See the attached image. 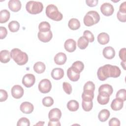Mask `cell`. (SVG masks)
Returning <instances> with one entry per match:
<instances>
[{
	"mask_svg": "<svg viewBox=\"0 0 126 126\" xmlns=\"http://www.w3.org/2000/svg\"><path fill=\"white\" fill-rule=\"evenodd\" d=\"M121 73V70L117 66L106 64L98 69L97 76L99 80L105 81L109 77L117 78Z\"/></svg>",
	"mask_w": 126,
	"mask_h": 126,
	"instance_id": "1",
	"label": "cell"
},
{
	"mask_svg": "<svg viewBox=\"0 0 126 126\" xmlns=\"http://www.w3.org/2000/svg\"><path fill=\"white\" fill-rule=\"evenodd\" d=\"M11 58L19 65L25 64L28 61V56L18 48H14L10 52Z\"/></svg>",
	"mask_w": 126,
	"mask_h": 126,
	"instance_id": "2",
	"label": "cell"
},
{
	"mask_svg": "<svg viewBox=\"0 0 126 126\" xmlns=\"http://www.w3.org/2000/svg\"><path fill=\"white\" fill-rule=\"evenodd\" d=\"M45 12L47 16L54 21H61L63 17V14L58 10L57 7L52 4L47 5Z\"/></svg>",
	"mask_w": 126,
	"mask_h": 126,
	"instance_id": "3",
	"label": "cell"
},
{
	"mask_svg": "<svg viewBox=\"0 0 126 126\" xmlns=\"http://www.w3.org/2000/svg\"><path fill=\"white\" fill-rule=\"evenodd\" d=\"M100 20V16L96 11H89L85 15L83 22L85 26L90 27L97 24Z\"/></svg>",
	"mask_w": 126,
	"mask_h": 126,
	"instance_id": "4",
	"label": "cell"
},
{
	"mask_svg": "<svg viewBox=\"0 0 126 126\" xmlns=\"http://www.w3.org/2000/svg\"><path fill=\"white\" fill-rule=\"evenodd\" d=\"M26 9L27 12L30 14H37L42 11L43 5L39 1H29L26 3Z\"/></svg>",
	"mask_w": 126,
	"mask_h": 126,
	"instance_id": "5",
	"label": "cell"
},
{
	"mask_svg": "<svg viewBox=\"0 0 126 126\" xmlns=\"http://www.w3.org/2000/svg\"><path fill=\"white\" fill-rule=\"evenodd\" d=\"M39 91L43 94H47L50 92L52 88V84L50 81L47 79L41 80L38 84Z\"/></svg>",
	"mask_w": 126,
	"mask_h": 126,
	"instance_id": "6",
	"label": "cell"
},
{
	"mask_svg": "<svg viewBox=\"0 0 126 126\" xmlns=\"http://www.w3.org/2000/svg\"><path fill=\"white\" fill-rule=\"evenodd\" d=\"M101 12L104 16H109L113 14L114 8L113 6L110 3L105 2L100 6Z\"/></svg>",
	"mask_w": 126,
	"mask_h": 126,
	"instance_id": "7",
	"label": "cell"
},
{
	"mask_svg": "<svg viewBox=\"0 0 126 126\" xmlns=\"http://www.w3.org/2000/svg\"><path fill=\"white\" fill-rule=\"evenodd\" d=\"M35 82V78L32 74L28 73L25 75L22 79V84L27 88L32 86Z\"/></svg>",
	"mask_w": 126,
	"mask_h": 126,
	"instance_id": "8",
	"label": "cell"
},
{
	"mask_svg": "<svg viewBox=\"0 0 126 126\" xmlns=\"http://www.w3.org/2000/svg\"><path fill=\"white\" fill-rule=\"evenodd\" d=\"M11 93L12 96L16 99L21 98L24 94L23 88L19 85H16L12 87L11 90Z\"/></svg>",
	"mask_w": 126,
	"mask_h": 126,
	"instance_id": "9",
	"label": "cell"
},
{
	"mask_svg": "<svg viewBox=\"0 0 126 126\" xmlns=\"http://www.w3.org/2000/svg\"><path fill=\"white\" fill-rule=\"evenodd\" d=\"M20 108L21 112L23 113L29 114L32 113L33 111L34 106L31 103L25 101L21 103Z\"/></svg>",
	"mask_w": 126,
	"mask_h": 126,
	"instance_id": "10",
	"label": "cell"
},
{
	"mask_svg": "<svg viewBox=\"0 0 126 126\" xmlns=\"http://www.w3.org/2000/svg\"><path fill=\"white\" fill-rule=\"evenodd\" d=\"M62 116L61 111L57 108L51 109L48 114V118L49 120H59Z\"/></svg>",
	"mask_w": 126,
	"mask_h": 126,
	"instance_id": "11",
	"label": "cell"
},
{
	"mask_svg": "<svg viewBox=\"0 0 126 126\" xmlns=\"http://www.w3.org/2000/svg\"><path fill=\"white\" fill-rule=\"evenodd\" d=\"M8 6L11 11L16 12L21 9L22 4L19 0H10L8 3Z\"/></svg>",
	"mask_w": 126,
	"mask_h": 126,
	"instance_id": "12",
	"label": "cell"
},
{
	"mask_svg": "<svg viewBox=\"0 0 126 126\" xmlns=\"http://www.w3.org/2000/svg\"><path fill=\"white\" fill-rule=\"evenodd\" d=\"M37 36L40 41L46 43L51 40L53 37V34L51 31L46 32H39L37 34Z\"/></svg>",
	"mask_w": 126,
	"mask_h": 126,
	"instance_id": "13",
	"label": "cell"
},
{
	"mask_svg": "<svg viewBox=\"0 0 126 126\" xmlns=\"http://www.w3.org/2000/svg\"><path fill=\"white\" fill-rule=\"evenodd\" d=\"M64 47L66 51L73 52L76 49V41L73 39H68L64 42Z\"/></svg>",
	"mask_w": 126,
	"mask_h": 126,
	"instance_id": "14",
	"label": "cell"
},
{
	"mask_svg": "<svg viewBox=\"0 0 126 126\" xmlns=\"http://www.w3.org/2000/svg\"><path fill=\"white\" fill-rule=\"evenodd\" d=\"M103 55L107 59L110 60L113 59L115 56V51L111 46H107L103 50Z\"/></svg>",
	"mask_w": 126,
	"mask_h": 126,
	"instance_id": "15",
	"label": "cell"
},
{
	"mask_svg": "<svg viewBox=\"0 0 126 126\" xmlns=\"http://www.w3.org/2000/svg\"><path fill=\"white\" fill-rule=\"evenodd\" d=\"M54 60L56 64L58 65H63L66 62L67 57L64 53L59 52L55 55Z\"/></svg>",
	"mask_w": 126,
	"mask_h": 126,
	"instance_id": "16",
	"label": "cell"
},
{
	"mask_svg": "<svg viewBox=\"0 0 126 126\" xmlns=\"http://www.w3.org/2000/svg\"><path fill=\"white\" fill-rule=\"evenodd\" d=\"M98 92L99 93L105 94L110 96L113 92V89L110 85L105 84L101 85L99 87L98 89Z\"/></svg>",
	"mask_w": 126,
	"mask_h": 126,
	"instance_id": "17",
	"label": "cell"
},
{
	"mask_svg": "<svg viewBox=\"0 0 126 126\" xmlns=\"http://www.w3.org/2000/svg\"><path fill=\"white\" fill-rule=\"evenodd\" d=\"M67 75L69 80L73 82L77 81L80 78V73L76 72L71 67L68 68L67 70Z\"/></svg>",
	"mask_w": 126,
	"mask_h": 126,
	"instance_id": "18",
	"label": "cell"
},
{
	"mask_svg": "<svg viewBox=\"0 0 126 126\" xmlns=\"http://www.w3.org/2000/svg\"><path fill=\"white\" fill-rule=\"evenodd\" d=\"M124 101L120 98H116L113 99L111 104V107L114 111H119L122 109L124 105Z\"/></svg>",
	"mask_w": 126,
	"mask_h": 126,
	"instance_id": "19",
	"label": "cell"
},
{
	"mask_svg": "<svg viewBox=\"0 0 126 126\" xmlns=\"http://www.w3.org/2000/svg\"><path fill=\"white\" fill-rule=\"evenodd\" d=\"M64 76V71L61 68H55L51 72V76L55 80H60Z\"/></svg>",
	"mask_w": 126,
	"mask_h": 126,
	"instance_id": "20",
	"label": "cell"
},
{
	"mask_svg": "<svg viewBox=\"0 0 126 126\" xmlns=\"http://www.w3.org/2000/svg\"><path fill=\"white\" fill-rule=\"evenodd\" d=\"M97 39L100 44L105 45L107 44L109 41V35L107 33L102 32L97 35Z\"/></svg>",
	"mask_w": 126,
	"mask_h": 126,
	"instance_id": "21",
	"label": "cell"
},
{
	"mask_svg": "<svg viewBox=\"0 0 126 126\" xmlns=\"http://www.w3.org/2000/svg\"><path fill=\"white\" fill-rule=\"evenodd\" d=\"M10 53L7 50H3L0 53V61L2 63H6L10 60Z\"/></svg>",
	"mask_w": 126,
	"mask_h": 126,
	"instance_id": "22",
	"label": "cell"
},
{
	"mask_svg": "<svg viewBox=\"0 0 126 126\" xmlns=\"http://www.w3.org/2000/svg\"><path fill=\"white\" fill-rule=\"evenodd\" d=\"M110 96L103 93H99L97 97V100L98 103L101 105H105L109 101Z\"/></svg>",
	"mask_w": 126,
	"mask_h": 126,
	"instance_id": "23",
	"label": "cell"
},
{
	"mask_svg": "<svg viewBox=\"0 0 126 126\" xmlns=\"http://www.w3.org/2000/svg\"><path fill=\"white\" fill-rule=\"evenodd\" d=\"M34 71L38 74H41L44 72L46 69L45 64L41 62H37L33 65Z\"/></svg>",
	"mask_w": 126,
	"mask_h": 126,
	"instance_id": "24",
	"label": "cell"
},
{
	"mask_svg": "<svg viewBox=\"0 0 126 126\" xmlns=\"http://www.w3.org/2000/svg\"><path fill=\"white\" fill-rule=\"evenodd\" d=\"M110 116V112L108 110L104 109L101 110L98 113V118L101 122H104L107 121Z\"/></svg>",
	"mask_w": 126,
	"mask_h": 126,
	"instance_id": "25",
	"label": "cell"
},
{
	"mask_svg": "<svg viewBox=\"0 0 126 126\" xmlns=\"http://www.w3.org/2000/svg\"><path fill=\"white\" fill-rule=\"evenodd\" d=\"M68 26L72 30H77L80 27V23L77 19L72 18L68 21Z\"/></svg>",
	"mask_w": 126,
	"mask_h": 126,
	"instance_id": "26",
	"label": "cell"
},
{
	"mask_svg": "<svg viewBox=\"0 0 126 126\" xmlns=\"http://www.w3.org/2000/svg\"><path fill=\"white\" fill-rule=\"evenodd\" d=\"M10 16V12L6 9H3L0 12V23H5L8 21Z\"/></svg>",
	"mask_w": 126,
	"mask_h": 126,
	"instance_id": "27",
	"label": "cell"
},
{
	"mask_svg": "<svg viewBox=\"0 0 126 126\" xmlns=\"http://www.w3.org/2000/svg\"><path fill=\"white\" fill-rule=\"evenodd\" d=\"M79 103L75 100H70L67 103V108L70 111H76L79 109Z\"/></svg>",
	"mask_w": 126,
	"mask_h": 126,
	"instance_id": "28",
	"label": "cell"
},
{
	"mask_svg": "<svg viewBox=\"0 0 126 126\" xmlns=\"http://www.w3.org/2000/svg\"><path fill=\"white\" fill-rule=\"evenodd\" d=\"M71 67L76 72L80 73L84 68V64L81 61H77L74 62Z\"/></svg>",
	"mask_w": 126,
	"mask_h": 126,
	"instance_id": "29",
	"label": "cell"
},
{
	"mask_svg": "<svg viewBox=\"0 0 126 126\" xmlns=\"http://www.w3.org/2000/svg\"><path fill=\"white\" fill-rule=\"evenodd\" d=\"M89 44L88 40L84 36H81L78 40L77 45L80 49H85Z\"/></svg>",
	"mask_w": 126,
	"mask_h": 126,
	"instance_id": "30",
	"label": "cell"
},
{
	"mask_svg": "<svg viewBox=\"0 0 126 126\" xmlns=\"http://www.w3.org/2000/svg\"><path fill=\"white\" fill-rule=\"evenodd\" d=\"M94 97V92L83 91L82 94V100L85 101H92Z\"/></svg>",
	"mask_w": 126,
	"mask_h": 126,
	"instance_id": "31",
	"label": "cell"
},
{
	"mask_svg": "<svg viewBox=\"0 0 126 126\" xmlns=\"http://www.w3.org/2000/svg\"><path fill=\"white\" fill-rule=\"evenodd\" d=\"M51 26L49 23L46 21L41 22L38 25V29L39 32H46L50 31Z\"/></svg>",
	"mask_w": 126,
	"mask_h": 126,
	"instance_id": "32",
	"label": "cell"
},
{
	"mask_svg": "<svg viewBox=\"0 0 126 126\" xmlns=\"http://www.w3.org/2000/svg\"><path fill=\"white\" fill-rule=\"evenodd\" d=\"M8 27L9 31L12 32H17L20 28V24L16 21H12L9 23Z\"/></svg>",
	"mask_w": 126,
	"mask_h": 126,
	"instance_id": "33",
	"label": "cell"
},
{
	"mask_svg": "<svg viewBox=\"0 0 126 126\" xmlns=\"http://www.w3.org/2000/svg\"><path fill=\"white\" fill-rule=\"evenodd\" d=\"M82 106L83 109L86 112H89L92 110L93 107V102L92 101H85L82 100Z\"/></svg>",
	"mask_w": 126,
	"mask_h": 126,
	"instance_id": "34",
	"label": "cell"
},
{
	"mask_svg": "<svg viewBox=\"0 0 126 126\" xmlns=\"http://www.w3.org/2000/svg\"><path fill=\"white\" fill-rule=\"evenodd\" d=\"M42 102L45 107H50L54 103V100L51 96H46L42 99Z\"/></svg>",
	"mask_w": 126,
	"mask_h": 126,
	"instance_id": "35",
	"label": "cell"
},
{
	"mask_svg": "<svg viewBox=\"0 0 126 126\" xmlns=\"http://www.w3.org/2000/svg\"><path fill=\"white\" fill-rule=\"evenodd\" d=\"M95 90V85L91 81H89L86 82L83 87V91H89L94 92Z\"/></svg>",
	"mask_w": 126,
	"mask_h": 126,
	"instance_id": "36",
	"label": "cell"
},
{
	"mask_svg": "<svg viewBox=\"0 0 126 126\" xmlns=\"http://www.w3.org/2000/svg\"><path fill=\"white\" fill-rule=\"evenodd\" d=\"M116 98H120L123 100L124 101L126 100V90L125 89H120L119 90L116 94Z\"/></svg>",
	"mask_w": 126,
	"mask_h": 126,
	"instance_id": "37",
	"label": "cell"
},
{
	"mask_svg": "<svg viewBox=\"0 0 126 126\" xmlns=\"http://www.w3.org/2000/svg\"><path fill=\"white\" fill-rule=\"evenodd\" d=\"M30 125V122L29 120L26 117H22L20 118L17 124V126H29Z\"/></svg>",
	"mask_w": 126,
	"mask_h": 126,
	"instance_id": "38",
	"label": "cell"
},
{
	"mask_svg": "<svg viewBox=\"0 0 126 126\" xmlns=\"http://www.w3.org/2000/svg\"><path fill=\"white\" fill-rule=\"evenodd\" d=\"M83 36H85L90 42H93L94 38L93 34L89 30H85L83 32Z\"/></svg>",
	"mask_w": 126,
	"mask_h": 126,
	"instance_id": "39",
	"label": "cell"
},
{
	"mask_svg": "<svg viewBox=\"0 0 126 126\" xmlns=\"http://www.w3.org/2000/svg\"><path fill=\"white\" fill-rule=\"evenodd\" d=\"M63 88L64 91L68 94H71L72 92L71 85L66 82H64L63 84Z\"/></svg>",
	"mask_w": 126,
	"mask_h": 126,
	"instance_id": "40",
	"label": "cell"
},
{
	"mask_svg": "<svg viewBox=\"0 0 126 126\" xmlns=\"http://www.w3.org/2000/svg\"><path fill=\"white\" fill-rule=\"evenodd\" d=\"M109 126H120V121L117 118H112L109 121Z\"/></svg>",
	"mask_w": 126,
	"mask_h": 126,
	"instance_id": "41",
	"label": "cell"
},
{
	"mask_svg": "<svg viewBox=\"0 0 126 126\" xmlns=\"http://www.w3.org/2000/svg\"><path fill=\"white\" fill-rule=\"evenodd\" d=\"M117 17L118 20L122 22H126V13H122L118 11L117 14Z\"/></svg>",
	"mask_w": 126,
	"mask_h": 126,
	"instance_id": "42",
	"label": "cell"
},
{
	"mask_svg": "<svg viewBox=\"0 0 126 126\" xmlns=\"http://www.w3.org/2000/svg\"><path fill=\"white\" fill-rule=\"evenodd\" d=\"M0 101L2 102L5 101L8 97V94L6 91L0 89Z\"/></svg>",
	"mask_w": 126,
	"mask_h": 126,
	"instance_id": "43",
	"label": "cell"
},
{
	"mask_svg": "<svg viewBox=\"0 0 126 126\" xmlns=\"http://www.w3.org/2000/svg\"><path fill=\"white\" fill-rule=\"evenodd\" d=\"M7 34V31L4 27H0V38L1 39L4 38Z\"/></svg>",
	"mask_w": 126,
	"mask_h": 126,
	"instance_id": "44",
	"label": "cell"
},
{
	"mask_svg": "<svg viewBox=\"0 0 126 126\" xmlns=\"http://www.w3.org/2000/svg\"><path fill=\"white\" fill-rule=\"evenodd\" d=\"M126 48H123L120 49L119 53V56L120 58L122 61L126 62Z\"/></svg>",
	"mask_w": 126,
	"mask_h": 126,
	"instance_id": "45",
	"label": "cell"
},
{
	"mask_svg": "<svg viewBox=\"0 0 126 126\" xmlns=\"http://www.w3.org/2000/svg\"><path fill=\"white\" fill-rule=\"evenodd\" d=\"M98 1L97 0H86V3L90 7H94L97 5Z\"/></svg>",
	"mask_w": 126,
	"mask_h": 126,
	"instance_id": "46",
	"label": "cell"
},
{
	"mask_svg": "<svg viewBox=\"0 0 126 126\" xmlns=\"http://www.w3.org/2000/svg\"><path fill=\"white\" fill-rule=\"evenodd\" d=\"M48 125L49 126H61V124L59 122V120H53V121H50L49 120V122L48 123Z\"/></svg>",
	"mask_w": 126,
	"mask_h": 126,
	"instance_id": "47",
	"label": "cell"
},
{
	"mask_svg": "<svg viewBox=\"0 0 126 126\" xmlns=\"http://www.w3.org/2000/svg\"><path fill=\"white\" fill-rule=\"evenodd\" d=\"M126 2L124 1L122 3L119 7V11L122 13H126Z\"/></svg>",
	"mask_w": 126,
	"mask_h": 126,
	"instance_id": "48",
	"label": "cell"
},
{
	"mask_svg": "<svg viewBox=\"0 0 126 126\" xmlns=\"http://www.w3.org/2000/svg\"><path fill=\"white\" fill-rule=\"evenodd\" d=\"M121 65L122 66V67H123L124 69H126V62H124V61H122L121 63Z\"/></svg>",
	"mask_w": 126,
	"mask_h": 126,
	"instance_id": "49",
	"label": "cell"
},
{
	"mask_svg": "<svg viewBox=\"0 0 126 126\" xmlns=\"http://www.w3.org/2000/svg\"><path fill=\"white\" fill-rule=\"evenodd\" d=\"M44 125V122H38V123L36 124L35 125H39V126H43Z\"/></svg>",
	"mask_w": 126,
	"mask_h": 126,
	"instance_id": "50",
	"label": "cell"
}]
</instances>
